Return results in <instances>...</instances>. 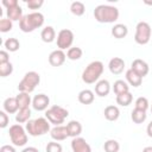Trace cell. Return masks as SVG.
I'll list each match as a JSON object with an SVG mask.
<instances>
[{
  "label": "cell",
  "instance_id": "6da1fadb",
  "mask_svg": "<svg viewBox=\"0 0 152 152\" xmlns=\"http://www.w3.org/2000/svg\"><path fill=\"white\" fill-rule=\"evenodd\" d=\"M94 18L101 24H112L119 19V10L112 5H99L94 10Z\"/></svg>",
  "mask_w": 152,
  "mask_h": 152
},
{
  "label": "cell",
  "instance_id": "7a4b0ae2",
  "mask_svg": "<svg viewBox=\"0 0 152 152\" xmlns=\"http://www.w3.org/2000/svg\"><path fill=\"white\" fill-rule=\"evenodd\" d=\"M44 24V15L40 12H31L25 14L19 21V28L25 32H33L36 28L42 27Z\"/></svg>",
  "mask_w": 152,
  "mask_h": 152
},
{
  "label": "cell",
  "instance_id": "3957f363",
  "mask_svg": "<svg viewBox=\"0 0 152 152\" xmlns=\"http://www.w3.org/2000/svg\"><path fill=\"white\" fill-rule=\"evenodd\" d=\"M103 70H104V66H103V63L101 61H93L83 70L82 81L87 84H93V83L99 81Z\"/></svg>",
  "mask_w": 152,
  "mask_h": 152
},
{
  "label": "cell",
  "instance_id": "277c9868",
  "mask_svg": "<svg viewBox=\"0 0 152 152\" xmlns=\"http://www.w3.org/2000/svg\"><path fill=\"white\" fill-rule=\"evenodd\" d=\"M26 132L31 137H40L50 132V122L46 118H37L33 120H28L25 126Z\"/></svg>",
  "mask_w": 152,
  "mask_h": 152
},
{
  "label": "cell",
  "instance_id": "5b68a950",
  "mask_svg": "<svg viewBox=\"0 0 152 152\" xmlns=\"http://www.w3.org/2000/svg\"><path fill=\"white\" fill-rule=\"evenodd\" d=\"M40 82V75L36 71H27L24 77L21 78V81L18 84V90L20 93H32L36 87L39 84Z\"/></svg>",
  "mask_w": 152,
  "mask_h": 152
},
{
  "label": "cell",
  "instance_id": "8992f818",
  "mask_svg": "<svg viewBox=\"0 0 152 152\" xmlns=\"http://www.w3.org/2000/svg\"><path fill=\"white\" fill-rule=\"evenodd\" d=\"M68 115H69L68 109L63 108L62 106H57V104H53L45 110V118L49 120L50 124L55 126L62 125L68 118Z\"/></svg>",
  "mask_w": 152,
  "mask_h": 152
},
{
  "label": "cell",
  "instance_id": "52a82bcc",
  "mask_svg": "<svg viewBox=\"0 0 152 152\" xmlns=\"http://www.w3.org/2000/svg\"><path fill=\"white\" fill-rule=\"evenodd\" d=\"M8 135L14 146H25L27 142V132L20 124H14L8 129Z\"/></svg>",
  "mask_w": 152,
  "mask_h": 152
},
{
  "label": "cell",
  "instance_id": "ba28073f",
  "mask_svg": "<svg viewBox=\"0 0 152 152\" xmlns=\"http://www.w3.org/2000/svg\"><path fill=\"white\" fill-rule=\"evenodd\" d=\"M152 34V28L147 21H139L135 26V33H134V40L139 45H146Z\"/></svg>",
  "mask_w": 152,
  "mask_h": 152
},
{
  "label": "cell",
  "instance_id": "9c48e42d",
  "mask_svg": "<svg viewBox=\"0 0 152 152\" xmlns=\"http://www.w3.org/2000/svg\"><path fill=\"white\" fill-rule=\"evenodd\" d=\"M74 32L69 28H62L57 34V48L59 50H69L74 43Z\"/></svg>",
  "mask_w": 152,
  "mask_h": 152
},
{
  "label": "cell",
  "instance_id": "30bf717a",
  "mask_svg": "<svg viewBox=\"0 0 152 152\" xmlns=\"http://www.w3.org/2000/svg\"><path fill=\"white\" fill-rule=\"evenodd\" d=\"M50 104V99L48 95L45 94H37L33 99H32V107L33 109H36L37 112H43L46 110Z\"/></svg>",
  "mask_w": 152,
  "mask_h": 152
},
{
  "label": "cell",
  "instance_id": "8fae6325",
  "mask_svg": "<svg viewBox=\"0 0 152 152\" xmlns=\"http://www.w3.org/2000/svg\"><path fill=\"white\" fill-rule=\"evenodd\" d=\"M65 59H66V53L63 50H59V49L53 50L49 55V63L52 66H61V65H63Z\"/></svg>",
  "mask_w": 152,
  "mask_h": 152
},
{
  "label": "cell",
  "instance_id": "7c38bea8",
  "mask_svg": "<svg viewBox=\"0 0 152 152\" xmlns=\"http://www.w3.org/2000/svg\"><path fill=\"white\" fill-rule=\"evenodd\" d=\"M71 150H72V152H91L90 145L82 137L72 138V140H71Z\"/></svg>",
  "mask_w": 152,
  "mask_h": 152
},
{
  "label": "cell",
  "instance_id": "4fadbf2b",
  "mask_svg": "<svg viewBox=\"0 0 152 152\" xmlns=\"http://www.w3.org/2000/svg\"><path fill=\"white\" fill-rule=\"evenodd\" d=\"M131 69L133 70V71H135L139 76H141L142 78L148 74V71H150V66H148V64L145 62V61H142V59H140V58H135L133 62H132V64H131Z\"/></svg>",
  "mask_w": 152,
  "mask_h": 152
},
{
  "label": "cell",
  "instance_id": "5bb4252c",
  "mask_svg": "<svg viewBox=\"0 0 152 152\" xmlns=\"http://www.w3.org/2000/svg\"><path fill=\"white\" fill-rule=\"evenodd\" d=\"M50 137H51L52 140H55V141H63V140H65V139L69 137L66 126L59 125V126L52 127V128L50 129Z\"/></svg>",
  "mask_w": 152,
  "mask_h": 152
},
{
  "label": "cell",
  "instance_id": "9a60e30c",
  "mask_svg": "<svg viewBox=\"0 0 152 152\" xmlns=\"http://www.w3.org/2000/svg\"><path fill=\"white\" fill-rule=\"evenodd\" d=\"M108 69L113 75H120L125 69V61L120 57H113L108 63Z\"/></svg>",
  "mask_w": 152,
  "mask_h": 152
},
{
  "label": "cell",
  "instance_id": "2e32d148",
  "mask_svg": "<svg viewBox=\"0 0 152 152\" xmlns=\"http://www.w3.org/2000/svg\"><path fill=\"white\" fill-rule=\"evenodd\" d=\"M110 91V84L108 80H99L95 83V94L100 97H106Z\"/></svg>",
  "mask_w": 152,
  "mask_h": 152
},
{
  "label": "cell",
  "instance_id": "e0dca14e",
  "mask_svg": "<svg viewBox=\"0 0 152 152\" xmlns=\"http://www.w3.org/2000/svg\"><path fill=\"white\" fill-rule=\"evenodd\" d=\"M126 81H127V83L129 84V86H132V87H139V86H141V83H142V77L141 76H139L135 71H133L131 68L128 69V70H126Z\"/></svg>",
  "mask_w": 152,
  "mask_h": 152
},
{
  "label": "cell",
  "instance_id": "ac0fdd59",
  "mask_svg": "<svg viewBox=\"0 0 152 152\" xmlns=\"http://www.w3.org/2000/svg\"><path fill=\"white\" fill-rule=\"evenodd\" d=\"M77 100L80 103L82 104H90L94 102L95 100V95H94V91L90 90V89H83L78 93L77 95Z\"/></svg>",
  "mask_w": 152,
  "mask_h": 152
},
{
  "label": "cell",
  "instance_id": "d6986e66",
  "mask_svg": "<svg viewBox=\"0 0 152 152\" xmlns=\"http://www.w3.org/2000/svg\"><path fill=\"white\" fill-rule=\"evenodd\" d=\"M66 129H68L69 137L76 138V137H80V134L82 133V125L77 120H71L66 124Z\"/></svg>",
  "mask_w": 152,
  "mask_h": 152
},
{
  "label": "cell",
  "instance_id": "ffe728a7",
  "mask_svg": "<svg viewBox=\"0 0 152 152\" xmlns=\"http://www.w3.org/2000/svg\"><path fill=\"white\" fill-rule=\"evenodd\" d=\"M6 15H7V19H10L12 21H20L21 18L24 17L23 8L19 5L14 6V7H11V8H7L6 10Z\"/></svg>",
  "mask_w": 152,
  "mask_h": 152
},
{
  "label": "cell",
  "instance_id": "44dd1931",
  "mask_svg": "<svg viewBox=\"0 0 152 152\" xmlns=\"http://www.w3.org/2000/svg\"><path fill=\"white\" fill-rule=\"evenodd\" d=\"M2 106H4V110L7 114H14L19 110V104H18V101L15 97H7L4 101Z\"/></svg>",
  "mask_w": 152,
  "mask_h": 152
},
{
  "label": "cell",
  "instance_id": "7402d4cb",
  "mask_svg": "<svg viewBox=\"0 0 152 152\" xmlns=\"http://www.w3.org/2000/svg\"><path fill=\"white\" fill-rule=\"evenodd\" d=\"M110 33L114 38L116 39H121V38H125L127 34H128V28L125 24H115L112 30H110Z\"/></svg>",
  "mask_w": 152,
  "mask_h": 152
},
{
  "label": "cell",
  "instance_id": "603a6c76",
  "mask_svg": "<svg viewBox=\"0 0 152 152\" xmlns=\"http://www.w3.org/2000/svg\"><path fill=\"white\" fill-rule=\"evenodd\" d=\"M103 115H104L106 120H108V121H116L119 119V116H120V110H119V108L116 106L110 104V106H107L104 108Z\"/></svg>",
  "mask_w": 152,
  "mask_h": 152
},
{
  "label": "cell",
  "instance_id": "cb8c5ba5",
  "mask_svg": "<svg viewBox=\"0 0 152 152\" xmlns=\"http://www.w3.org/2000/svg\"><path fill=\"white\" fill-rule=\"evenodd\" d=\"M40 38L44 43H52L56 39V31L52 26H45L40 32Z\"/></svg>",
  "mask_w": 152,
  "mask_h": 152
},
{
  "label": "cell",
  "instance_id": "d4e9b609",
  "mask_svg": "<svg viewBox=\"0 0 152 152\" xmlns=\"http://www.w3.org/2000/svg\"><path fill=\"white\" fill-rule=\"evenodd\" d=\"M17 101H18V104H19V109L21 108H30V104H32V100H31V96L27 94V93H20L15 96Z\"/></svg>",
  "mask_w": 152,
  "mask_h": 152
},
{
  "label": "cell",
  "instance_id": "484cf974",
  "mask_svg": "<svg viewBox=\"0 0 152 152\" xmlns=\"http://www.w3.org/2000/svg\"><path fill=\"white\" fill-rule=\"evenodd\" d=\"M113 90L115 93V95H119V94H124V93H127L129 91V86L126 81L124 80H116L113 84Z\"/></svg>",
  "mask_w": 152,
  "mask_h": 152
},
{
  "label": "cell",
  "instance_id": "4316f807",
  "mask_svg": "<svg viewBox=\"0 0 152 152\" xmlns=\"http://www.w3.org/2000/svg\"><path fill=\"white\" fill-rule=\"evenodd\" d=\"M115 101H116L118 104H120V106H122V107H127V106H129V104L132 103V101H133V95H132L129 91L124 93V94H119V95H116Z\"/></svg>",
  "mask_w": 152,
  "mask_h": 152
},
{
  "label": "cell",
  "instance_id": "83f0119b",
  "mask_svg": "<svg viewBox=\"0 0 152 152\" xmlns=\"http://www.w3.org/2000/svg\"><path fill=\"white\" fill-rule=\"evenodd\" d=\"M31 118V109L30 108H21L15 113V121L18 124L27 122Z\"/></svg>",
  "mask_w": 152,
  "mask_h": 152
},
{
  "label": "cell",
  "instance_id": "f1b7e54d",
  "mask_svg": "<svg viewBox=\"0 0 152 152\" xmlns=\"http://www.w3.org/2000/svg\"><path fill=\"white\" fill-rule=\"evenodd\" d=\"M4 46L6 49V51H10V52H15L19 50L20 48V43L17 38L14 37H11V38H7L5 42H4Z\"/></svg>",
  "mask_w": 152,
  "mask_h": 152
},
{
  "label": "cell",
  "instance_id": "f546056e",
  "mask_svg": "<svg viewBox=\"0 0 152 152\" xmlns=\"http://www.w3.org/2000/svg\"><path fill=\"white\" fill-rule=\"evenodd\" d=\"M146 116H147V114L145 110L137 109V108H134L131 113V119L134 124H142L146 120Z\"/></svg>",
  "mask_w": 152,
  "mask_h": 152
},
{
  "label": "cell",
  "instance_id": "4dcf8cb0",
  "mask_svg": "<svg viewBox=\"0 0 152 152\" xmlns=\"http://www.w3.org/2000/svg\"><path fill=\"white\" fill-rule=\"evenodd\" d=\"M70 12H71L74 15H76V17H81V15H83L84 12H86V6H84V4L81 2V1H74V2H71V5H70Z\"/></svg>",
  "mask_w": 152,
  "mask_h": 152
},
{
  "label": "cell",
  "instance_id": "1f68e13d",
  "mask_svg": "<svg viewBox=\"0 0 152 152\" xmlns=\"http://www.w3.org/2000/svg\"><path fill=\"white\" fill-rule=\"evenodd\" d=\"M82 55H83V51L78 46H71L66 51V58L70 61H78L82 57Z\"/></svg>",
  "mask_w": 152,
  "mask_h": 152
},
{
  "label": "cell",
  "instance_id": "d6a6232c",
  "mask_svg": "<svg viewBox=\"0 0 152 152\" xmlns=\"http://www.w3.org/2000/svg\"><path fill=\"white\" fill-rule=\"evenodd\" d=\"M103 150H104V152H119L120 144L115 139H108L103 144Z\"/></svg>",
  "mask_w": 152,
  "mask_h": 152
},
{
  "label": "cell",
  "instance_id": "836d02e7",
  "mask_svg": "<svg viewBox=\"0 0 152 152\" xmlns=\"http://www.w3.org/2000/svg\"><path fill=\"white\" fill-rule=\"evenodd\" d=\"M148 107H150V103L145 96H139L134 102V108H137V109H141V110L146 112L148 109Z\"/></svg>",
  "mask_w": 152,
  "mask_h": 152
},
{
  "label": "cell",
  "instance_id": "e575fe53",
  "mask_svg": "<svg viewBox=\"0 0 152 152\" xmlns=\"http://www.w3.org/2000/svg\"><path fill=\"white\" fill-rule=\"evenodd\" d=\"M12 72H13V64L11 62L0 64V76L1 77H7Z\"/></svg>",
  "mask_w": 152,
  "mask_h": 152
},
{
  "label": "cell",
  "instance_id": "d590c367",
  "mask_svg": "<svg viewBox=\"0 0 152 152\" xmlns=\"http://www.w3.org/2000/svg\"><path fill=\"white\" fill-rule=\"evenodd\" d=\"M13 28V21L7 19V18H2L0 19V31L2 33H6L8 31H11Z\"/></svg>",
  "mask_w": 152,
  "mask_h": 152
},
{
  "label": "cell",
  "instance_id": "8d00e7d4",
  "mask_svg": "<svg viewBox=\"0 0 152 152\" xmlns=\"http://www.w3.org/2000/svg\"><path fill=\"white\" fill-rule=\"evenodd\" d=\"M45 150H46V152H63L62 145L59 142H57V141H50V142H48Z\"/></svg>",
  "mask_w": 152,
  "mask_h": 152
},
{
  "label": "cell",
  "instance_id": "74e56055",
  "mask_svg": "<svg viewBox=\"0 0 152 152\" xmlns=\"http://www.w3.org/2000/svg\"><path fill=\"white\" fill-rule=\"evenodd\" d=\"M26 5L30 10H38L44 5V1L43 0H28L26 1Z\"/></svg>",
  "mask_w": 152,
  "mask_h": 152
},
{
  "label": "cell",
  "instance_id": "f35d334b",
  "mask_svg": "<svg viewBox=\"0 0 152 152\" xmlns=\"http://www.w3.org/2000/svg\"><path fill=\"white\" fill-rule=\"evenodd\" d=\"M8 122H10V118H8L7 113L5 110H0V127L6 128L8 126Z\"/></svg>",
  "mask_w": 152,
  "mask_h": 152
},
{
  "label": "cell",
  "instance_id": "ab89813d",
  "mask_svg": "<svg viewBox=\"0 0 152 152\" xmlns=\"http://www.w3.org/2000/svg\"><path fill=\"white\" fill-rule=\"evenodd\" d=\"M10 62V53L6 50H1L0 51V64L2 63H8Z\"/></svg>",
  "mask_w": 152,
  "mask_h": 152
},
{
  "label": "cell",
  "instance_id": "60d3db41",
  "mask_svg": "<svg viewBox=\"0 0 152 152\" xmlns=\"http://www.w3.org/2000/svg\"><path fill=\"white\" fill-rule=\"evenodd\" d=\"M1 4L7 8H11V7H14V6H18V0H2Z\"/></svg>",
  "mask_w": 152,
  "mask_h": 152
},
{
  "label": "cell",
  "instance_id": "b9f144b4",
  "mask_svg": "<svg viewBox=\"0 0 152 152\" xmlns=\"http://www.w3.org/2000/svg\"><path fill=\"white\" fill-rule=\"evenodd\" d=\"M0 152H17L15 147L12 145H2L0 147Z\"/></svg>",
  "mask_w": 152,
  "mask_h": 152
},
{
  "label": "cell",
  "instance_id": "7bdbcfd3",
  "mask_svg": "<svg viewBox=\"0 0 152 152\" xmlns=\"http://www.w3.org/2000/svg\"><path fill=\"white\" fill-rule=\"evenodd\" d=\"M21 152H39V150L37 147H34V146H27Z\"/></svg>",
  "mask_w": 152,
  "mask_h": 152
},
{
  "label": "cell",
  "instance_id": "ee69618b",
  "mask_svg": "<svg viewBox=\"0 0 152 152\" xmlns=\"http://www.w3.org/2000/svg\"><path fill=\"white\" fill-rule=\"evenodd\" d=\"M146 133H147V135H148L150 138H152V121L147 125V127H146Z\"/></svg>",
  "mask_w": 152,
  "mask_h": 152
},
{
  "label": "cell",
  "instance_id": "f6af8a7d",
  "mask_svg": "<svg viewBox=\"0 0 152 152\" xmlns=\"http://www.w3.org/2000/svg\"><path fill=\"white\" fill-rule=\"evenodd\" d=\"M142 152H152V146H146L142 148Z\"/></svg>",
  "mask_w": 152,
  "mask_h": 152
},
{
  "label": "cell",
  "instance_id": "bcb514c9",
  "mask_svg": "<svg viewBox=\"0 0 152 152\" xmlns=\"http://www.w3.org/2000/svg\"><path fill=\"white\" fill-rule=\"evenodd\" d=\"M151 113H152V106H151Z\"/></svg>",
  "mask_w": 152,
  "mask_h": 152
}]
</instances>
